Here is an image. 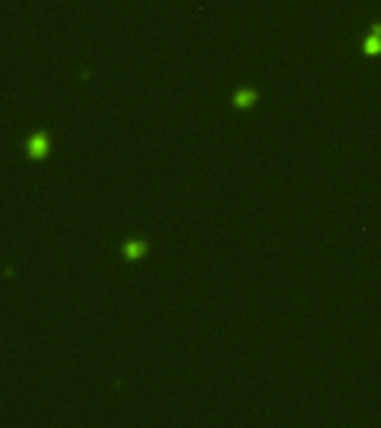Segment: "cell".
<instances>
[{
	"label": "cell",
	"mask_w": 381,
	"mask_h": 428,
	"mask_svg": "<svg viewBox=\"0 0 381 428\" xmlns=\"http://www.w3.org/2000/svg\"><path fill=\"white\" fill-rule=\"evenodd\" d=\"M364 52L368 56L381 54V25H374L370 29V36L366 38V45H364Z\"/></svg>",
	"instance_id": "cell-1"
},
{
	"label": "cell",
	"mask_w": 381,
	"mask_h": 428,
	"mask_svg": "<svg viewBox=\"0 0 381 428\" xmlns=\"http://www.w3.org/2000/svg\"><path fill=\"white\" fill-rule=\"evenodd\" d=\"M47 152V138L43 134H36V136L29 138V154L31 156H43Z\"/></svg>",
	"instance_id": "cell-2"
},
{
	"label": "cell",
	"mask_w": 381,
	"mask_h": 428,
	"mask_svg": "<svg viewBox=\"0 0 381 428\" xmlns=\"http://www.w3.org/2000/svg\"><path fill=\"white\" fill-rule=\"evenodd\" d=\"M256 98V92H252V89H241V92L234 94V105L236 107H250L254 103Z\"/></svg>",
	"instance_id": "cell-3"
},
{
	"label": "cell",
	"mask_w": 381,
	"mask_h": 428,
	"mask_svg": "<svg viewBox=\"0 0 381 428\" xmlns=\"http://www.w3.org/2000/svg\"><path fill=\"white\" fill-rule=\"evenodd\" d=\"M145 254V243L143 241H132V243L125 246V257L127 259H136V257H143Z\"/></svg>",
	"instance_id": "cell-4"
}]
</instances>
